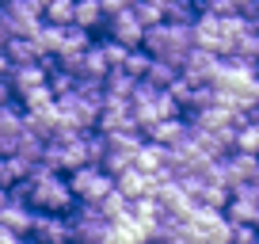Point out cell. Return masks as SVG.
Masks as SVG:
<instances>
[{"mask_svg": "<svg viewBox=\"0 0 259 244\" xmlns=\"http://www.w3.org/2000/svg\"><path fill=\"white\" fill-rule=\"evenodd\" d=\"M27 206L38 214H69L76 206L73 187H69V176L65 172H54L46 164H34L31 176H27Z\"/></svg>", "mask_w": 259, "mask_h": 244, "instance_id": "1", "label": "cell"}, {"mask_svg": "<svg viewBox=\"0 0 259 244\" xmlns=\"http://www.w3.org/2000/svg\"><path fill=\"white\" fill-rule=\"evenodd\" d=\"M141 46L149 50L153 57H160V61H171V65H183L187 50L194 46V31L191 23H171V19H160L156 27H145V42Z\"/></svg>", "mask_w": 259, "mask_h": 244, "instance_id": "2", "label": "cell"}, {"mask_svg": "<svg viewBox=\"0 0 259 244\" xmlns=\"http://www.w3.org/2000/svg\"><path fill=\"white\" fill-rule=\"evenodd\" d=\"M240 27H244V12L240 16H210V12H202V16H194V23H191L194 46L210 50V54H218V57H229Z\"/></svg>", "mask_w": 259, "mask_h": 244, "instance_id": "3", "label": "cell"}, {"mask_svg": "<svg viewBox=\"0 0 259 244\" xmlns=\"http://www.w3.org/2000/svg\"><path fill=\"white\" fill-rule=\"evenodd\" d=\"M130 103H134V118H138L141 134H145L153 122L179 114V103L171 99V92L168 88H153V84H145V80H138V88H134V99H130Z\"/></svg>", "mask_w": 259, "mask_h": 244, "instance_id": "4", "label": "cell"}, {"mask_svg": "<svg viewBox=\"0 0 259 244\" xmlns=\"http://www.w3.org/2000/svg\"><path fill=\"white\" fill-rule=\"evenodd\" d=\"M42 164L54 172H73L80 164H88V149H84V130L61 134V138H50L42 145Z\"/></svg>", "mask_w": 259, "mask_h": 244, "instance_id": "5", "label": "cell"}, {"mask_svg": "<svg viewBox=\"0 0 259 244\" xmlns=\"http://www.w3.org/2000/svg\"><path fill=\"white\" fill-rule=\"evenodd\" d=\"M69 187H73L76 202H92L96 206L99 198H107L114 191V176L103 168V164H80V168L69 172Z\"/></svg>", "mask_w": 259, "mask_h": 244, "instance_id": "6", "label": "cell"}, {"mask_svg": "<svg viewBox=\"0 0 259 244\" xmlns=\"http://www.w3.org/2000/svg\"><path fill=\"white\" fill-rule=\"evenodd\" d=\"M69 225H73V244H107V225H111V221L92 202L73 206V210H69Z\"/></svg>", "mask_w": 259, "mask_h": 244, "instance_id": "7", "label": "cell"}, {"mask_svg": "<svg viewBox=\"0 0 259 244\" xmlns=\"http://www.w3.org/2000/svg\"><path fill=\"white\" fill-rule=\"evenodd\" d=\"M141 134H107V153H103V168L111 172V176H118L122 168H130L134 164V156H138V149H141Z\"/></svg>", "mask_w": 259, "mask_h": 244, "instance_id": "8", "label": "cell"}, {"mask_svg": "<svg viewBox=\"0 0 259 244\" xmlns=\"http://www.w3.org/2000/svg\"><path fill=\"white\" fill-rule=\"evenodd\" d=\"M34 244H73V225H69V214H38L34 210V225H31Z\"/></svg>", "mask_w": 259, "mask_h": 244, "instance_id": "9", "label": "cell"}, {"mask_svg": "<svg viewBox=\"0 0 259 244\" xmlns=\"http://www.w3.org/2000/svg\"><path fill=\"white\" fill-rule=\"evenodd\" d=\"M218 54H210V50L202 46H191L183 57V65H179V76H187L191 84H213V76H218Z\"/></svg>", "mask_w": 259, "mask_h": 244, "instance_id": "10", "label": "cell"}, {"mask_svg": "<svg viewBox=\"0 0 259 244\" xmlns=\"http://www.w3.org/2000/svg\"><path fill=\"white\" fill-rule=\"evenodd\" d=\"M187 221H191L206 240H213V236H233V221H229V214L218 210V206L194 202V210H191V218H187Z\"/></svg>", "mask_w": 259, "mask_h": 244, "instance_id": "11", "label": "cell"}, {"mask_svg": "<svg viewBox=\"0 0 259 244\" xmlns=\"http://www.w3.org/2000/svg\"><path fill=\"white\" fill-rule=\"evenodd\" d=\"M107 38L118 42V46H130V50H134V46H141V42H145V23L134 16V8H130V12H118V16L107 19Z\"/></svg>", "mask_w": 259, "mask_h": 244, "instance_id": "12", "label": "cell"}, {"mask_svg": "<svg viewBox=\"0 0 259 244\" xmlns=\"http://www.w3.org/2000/svg\"><path fill=\"white\" fill-rule=\"evenodd\" d=\"M50 61H54V57H46V61H31V65H12L8 88L16 92V96H23V92L46 84V80H50Z\"/></svg>", "mask_w": 259, "mask_h": 244, "instance_id": "13", "label": "cell"}, {"mask_svg": "<svg viewBox=\"0 0 259 244\" xmlns=\"http://www.w3.org/2000/svg\"><path fill=\"white\" fill-rule=\"evenodd\" d=\"M23 130H27V114L19 107L4 103L0 107V156L16 153V141L23 138Z\"/></svg>", "mask_w": 259, "mask_h": 244, "instance_id": "14", "label": "cell"}, {"mask_svg": "<svg viewBox=\"0 0 259 244\" xmlns=\"http://www.w3.org/2000/svg\"><path fill=\"white\" fill-rule=\"evenodd\" d=\"M114 191H122L130 202H134V198H145V195H153V176H145L138 164H130V168H122L118 176H114Z\"/></svg>", "mask_w": 259, "mask_h": 244, "instance_id": "15", "label": "cell"}, {"mask_svg": "<svg viewBox=\"0 0 259 244\" xmlns=\"http://www.w3.org/2000/svg\"><path fill=\"white\" fill-rule=\"evenodd\" d=\"M8 195H12V191H8ZM0 225H8L12 233L27 236V233H31V225H34V210L23 202V198H8V202L0 206Z\"/></svg>", "mask_w": 259, "mask_h": 244, "instance_id": "16", "label": "cell"}, {"mask_svg": "<svg viewBox=\"0 0 259 244\" xmlns=\"http://www.w3.org/2000/svg\"><path fill=\"white\" fill-rule=\"evenodd\" d=\"M191 130V118H179V114H171V118H160V122H153L145 130V138L149 141H156V145H176L183 134Z\"/></svg>", "mask_w": 259, "mask_h": 244, "instance_id": "17", "label": "cell"}, {"mask_svg": "<svg viewBox=\"0 0 259 244\" xmlns=\"http://www.w3.org/2000/svg\"><path fill=\"white\" fill-rule=\"evenodd\" d=\"M107 244H149V233L126 214V218H118V221L107 225Z\"/></svg>", "mask_w": 259, "mask_h": 244, "instance_id": "18", "label": "cell"}, {"mask_svg": "<svg viewBox=\"0 0 259 244\" xmlns=\"http://www.w3.org/2000/svg\"><path fill=\"white\" fill-rule=\"evenodd\" d=\"M4 54H8L12 65H31V61H46V54L38 50V42H34L31 34H16V38H8Z\"/></svg>", "mask_w": 259, "mask_h": 244, "instance_id": "19", "label": "cell"}, {"mask_svg": "<svg viewBox=\"0 0 259 244\" xmlns=\"http://www.w3.org/2000/svg\"><path fill=\"white\" fill-rule=\"evenodd\" d=\"M88 46H92V31H84V27L69 23V27H61V38H57L54 61H57V57H65V54H80V50H88Z\"/></svg>", "mask_w": 259, "mask_h": 244, "instance_id": "20", "label": "cell"}, {"mask_svg": "<svg viewBox=\"0 0 259 244\" xmlns=\"http://www.w3.org/2000/svg\"><path fill=\"white\" fill-rule=\"evenodd\" d=\"M233 54H236V57H244V61H259V27H251V19H248V16H244V27L236 31Z\"/></svg>", "mask_w": 259, "mask_h": 244, "instance_id": "21", "label": "cell"}, {"mask_svg": "<svg viewBox=\"0 0 259 244\" xmlns=\"http://www.w3.org/2000/svg\"><path fill=\"white\" fill-rule=\"evenodd\" d=\"M73 23H76V27H84V31H99V27H107L103 4H99V0H76Z\"/></svg>", "mask_w": 259, "mask_h": 244, "instance_id": "22", "label": "cell"}, {"mask_svg": "<svg viewBox=\"0 0 259 244\" xmlns=\"http://www.w3.org/2000/svg\"><path fill=\"white\" fill-rule=\"evenodd\" d=\"M160 202H156L153 195H145V198H134V202H130V218L138 221L141 229H145V233H153V225L156 221H160Z\"/></svg>", "mask_w": 259, "mask_h": 244, "instance_id": "23", "label": "cell"}, {"mask_svg": "<svg viewBox=\"0 0 259 244\" xmlns=\"http://www.w3.org/2000/svg\"><path fill=\"white\" fill-rule=\"evenodd\" d=\"M134 88H138V80L130 73H122V69H111L103 76V96L107 99H134Z\"/></svg>", "mask_w": 259, "mask_h": 244, "instance_id": "24", "label": "cell"}, {"mask_svg": "<svg viewBox=\"0 0 259 244\" xmlns=\"http://www.w3.org/2000/svg\"><path fill=\"white\" fill-rule=\"evenodd\" d=\"M164 156H168V145H156V141H141V149H138V156H134V164H138L145 176H153V172H160L164 168Z\"/></svg>", "mask_w": 259, "mask_h": 244, "instance_id": "25", "label": "cell"}, {"mask_svg": "<svg viewBox=\"0 0 259 244\" xmlns=\"http://www.w3.org/2000/svg\"><path fill=\"white\" fill-rule=\"evenodd\" d=\"M176 76H179V69L171 65V61H160V57H153L141 80H145V84H153V88H171V80H176Z\"/></svg>", "mask_w": 259, "mask_h": 244, "instance_id": "26", "label": "cell"}, {"mask_svg": "<svg viewBox=\"0 0 259 244\" xmlns=\"http://www.w3.org/2000/svg\"><path fill=\"white\" fill-rule=\"evenodd\" d=\"M73 12H76V0H50L46 8H42V23L69 27L73 23Z\"/></svg>", "mask_w": 259, "mask_h": 244, "instance_id": "27", "label": "cell"}, {"mask_svg": "<svg viewBox=\"0 0 259 244\" xmlns=\"http://www.w3.org/2000/svg\"><path fill=\"white\" fill-rule=\"evenodd\" d=\"M149 61H153V54H149L145 46H134V50H126V57H122V73H130L134 80H141L145 76V69H149Z\"/></svg>", "mask_w": 259, "mask_h": 244, "instance_id": "28", "label": "cell"}, {"mask_svg": "<svg viewBox=\"0 0 259 244\" xmlns=\"http://www.w3.org/2000/svg\"><path fill=\"white\" fill-rule=\"evenodd\" d=\"M96 210L103 214L107 221H118V218H126V214H130V198L122 195V191H111L107 198H99V202H96Z\"/></svg>", "mask_w": 259, "mask_h": 244, "instance_id": "29", "label": "cell"}, {"mask_svg": "<svg viewBox=\"0 0 259 244\" xmlns=\"http://www.w3.org/2000/svg\"><path fill=\"white\" fill-rule=\"evenodd\" d=\"M194 16H198L194 0H164V19L171 23H194Z\"/></svg>", "mask_w": 259, "mask_h": 244, "instance_id": "30", "label": "cell"}, {"mask_svg": "<svg viewBox=\"0 0 259 244\" xmlns=\"http://www.w3.org/2000/svg\"><path fill=\"white\" fill-rule=\"evenodd\" d=\"M236 149L240 153H255L259 156V118H248L236 126Z\"/></svg>", "mask_w": 259, "mask_h": 244, "instance_id": "31", "label": "cell"}, {"mask_svg": "<svg viewBox=\"0 0 259 244\" xmlns=\"http://www.w3.org/2000/svg\"><path fill=\"white\" fill-rule=\"evenodd\" d=\"M19 99H23V111H42V107L57 103V96H54V88H50V80L38 84V88H31V92H23Z\"/></svg>", "mask_w": 259, "mask_h": 244, "instance_id": "32", "label": "cell"}, {"mask_svg": "<svg viewBox=\"0 0 259 244\" xmlns=\"http://www.w3.org/2000/svg\"><path fill=\"white\" fill-rule=\"evenodd\" d=\"M134 16H138L145 27H156L164 19V8L156 4V0H138V4H134Z\"/></svg>", "mask_w": 259, "mask_h": 244, "instance_id": "33", "label": "cell"}, {"mask_svg": "<svg viewBox=\"0 0 259 244\" xmlns=\"http://www.w3.org/2000/svg\"><path fill=\"white\" fill-rule=\"evenodd\" d=\"M202 12H210V16H240L236 0H202Z\"/></svg>", "mask_w": 259, "mask_h": 244, "instance_id": "34", "label": "cell"}, {"mask_svg": "<svg viewBox=\"0 0 259 244\" xmlns=\"http://www.w3.org/2000/svg\"><path fill=\"white\" fill-rule=\"evenodd\" d=\"M99 4H103V16L111 19V16H118V12H130L138 0H99Z\"/></svg>", "mask_w": 259, "mask_h": 244, "instance_id": "35", "label": "cell"}, {"mask_svg": "<svg viewBox=\"0 0 259 244\" xmlns=\"http://www.w3.org/2000/svg\"><path fill=\"white\" fill-rule=\"evenodd\" d=\"M244 16L251 19V27H259V0H251V4H248V12H244Z\"/></svg>", "mask_w": 259, "mask_h": 244, "instance_id": "36", "label": "cell"}, {"mask_svg": "<svg viewBox=\"0 0 259 244\" xmlns=\"http://www.w3.org/2000/svg\"><path fill=\"white\" fill-rule=\"evenodd\" d=\"M8 38H12V34H8V31H4V23H0V50L8 46Z\"/></svg>", "mask_w": 259, "mask_h": 244, "instance_id": "37", "label": "cell"}, {"mask_svg": "<svg viewBox=\"0 0 259 244\" xmlns=\"http://www.w3.org/2000/svg\"><path fill=\"white\" fill-rule=\"evenodd\" d=\"M206 244H233V236H213V240H206Z\"/></svg>", "mask_w": 259, "mask_h": 244, "instance_id": "38", "label": "cell"}, {"mask_svg": "<svg viewBox=\"0 0 259 244\" xmlns=\"http://www.w3.org/2000/svg\"><path fill=\"white\" fill-rule=\"evenodd\" d=\"M248 4H251V0H236V8H240V12H248Z\"/></svg>", "mask_w": 259, "mask_h": 244, "instance_id": "39", "label": "cell"}, {"mask_svg": "<svg viewBox=\"0 0 259 244\" xmlns=\"http://www.w3.org/2000/svg\"><path fill=\"white\" fill-rule=\"evenodd\" d=\"M248 244H259V240H248Z\"/></svg>", "mask_w": 259, "mask_h": 244, "instance_id": "40", "label": "cell"}, {"mask_svg": "<svg viewBox=\"0 0 259 244\" xmlns=\"http://www.w3.org/2000/svg\"><path fill=\"white\" fill-rule=\"evenodd\" d=\"M0 187H4V179H0Z\"/></svg>", "mask_w": 259, "mask_h": 244, "instance_id": "41", "label": "cell"}]
</instances>
